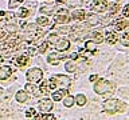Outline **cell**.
I'll use <instances>...</instances> for the list:
<instances>
[{"label":"cell","mask_w":129,"mask_h":120,"mask_svg":"<svg viewBox=\"0 0 129 120\" xmlns=\"http://www.w3.org/2000/svg\"><path fill=\"white\" fill-rule=\"evenodd\" d=\"M108 10H109V12H110V15H116L117 12H118V10H120V4H117V3H109L108 4Z\"/></svg>","instance_id":"cell-25"},{"label":"cell","mask_w":129,"mask_h":120,"mask_svg":"<svg viewBox=\"0 0 129 120\" xmlns=\"http://www.w3.org/2000/svg\"><path fill=\"white\" fill-rule=\"evenodd\" d=\"M54 8H55V4H50V6H46V7L40 8V12H42L43 15H51L52 11H54Z\"/></svg>","instance_id":"cell-26"},{"label":"cell","mask_w":129,"mask_h":120,"mask_svg":"<svg viewBox=\"0 0 129 120\" xmlns=\"http://www.w3.org/2000/svg\"><path fill=\"white\" fill-rule=\"evenodd\" d=\"M128 106L121 100L117 99H109L104 102V110L108 112V114H116V112H124L126 111Z\"/></svg>","instance_id":"cell-1"},{"label":"cell","mask_w":129,"mask_h":120,"mask_svg":"<svg viewBox=\"0 0 129 120\" xmlns=\"http://www.w3.org/2000/svg\"><path fill=\"white\" fill-rule=\"evenodd\" d=\"M3 94V88H0V95H2Z\"/></svg>","instance_id":"cell-40"},{"label":"cell","mask_w":129,"mask_h":120,"mask_svg":"<svg viewBox=\"0 0 129 120\" xmlns=\"http://www.w3.org/2000/svg\"><path fill=\"white\" fill-rule=\"evenodd\" d=\"M70 20V16H69V11L64 10V8H60L58 10V12L54 16V23L56 24H66Z\"/></svg>","instance_id":"cell-4"},{"label":"cell","mask_w":129,"mask_h":120,"mask_svg":"<svg viewBox=\"0 0 129 120\" xmlns=\"http://www.w3.org/2000/svg\"><path fill=\"white\" fill-rule=\"evenodd\" d=\"M128 26H129V23H128L126 19H120V20H117V22L114 23V30L116 31H122Z\"/></svg>","instance_id":"cell-18"},{"label":"cell","mask_w":129,"mask_h":120,"mask_svg":"<svg viewBox=\"0 0 129 120\" xmlns=\"http://www.w3.org/2000/svg\"><path fill=\"white\" fill-rule=\"evenodd\" d=\"M35 119H48V120H54V119H55V116H54V115H51V114H47V112H43L42 115H38Z\"/></svg>","instance_id":"cell-32"},{"label":"cell","mask_w":129,"mask_h":120,"mask_svg":"<svg viewBox=\"0 0 129 120\" xmlns=\"http://www.w3.org/2000/svg\"><path fill=\"white\" fill-rule=\"evenodd\" d=\"M66 58V55L63 54V51H59V52H52V54L48 55L47 58V62L50 64H58L60 60H63Z\"/></svg>","instance_id":"cell-9"},{"label":"cell","mask_w":129,"mask_h":120,"mask_svg":"<svg viewBox=\"0 0 129 120\" xmlns=\"http://www.w3.org/2000/svg\"><path fill=\"white\" fill-rule=\"evenodd\" d=\"M54 44H55V48L58 51L64 52V51H67L69 48H70V42H69L67 39H64V38H56Z\"/></svg>","instance_id":"cell-7"},{"label":"cell","mask_w":129,"mask_h":120,"mask_svg":"<svg viewBox=\"0 0 129 120\" xmlns=\"http://www.w3.org/2000/svg\"><path fill=\"white\" fill-rule=\"evenodd\" d=\"M91 38H93V42H95V43H102L104 42V38L100 32H91Z\"/></svg>","instance_id":"cell-31"},{"label":"cell","mask_w":129,"mask_h":120,"mask_svg":"<svg viewBox=\"0 0 129 120\" xmlns=\"http://www.w3.org/2000/svg\"><path fill=\"white\" fill-rule=\"evenodd\" d=\"M27 80L31 83H39L40 80L43 79V71L40 68H31V70L27 71Z\"/></svg>","instance_id":"cell-3"},{"label":"cell","mask_w":129,"mask_h":120,"mask_svg":"<svg viewBox=\"0 0 129 120\" xmlns=\"http://www.w3.org/2000/svg\"><path fill=\"white\" fill-rule=\"evenodd\" d=\"M64 3H66L69 7H73V8L82 6V0H64Z\"/></svg>","instance_id":"cell-28"},{"label":"cell","mask_w":129,"mask_h":120,"mask_svg":"<svg viewBox=\"0 0 129 120\" xmlns=\"http://www.w3.org/2000/svg\"><path fill=\"white\" fill-rule=\"evenodd\" d=\"M106 40L109 44H116L118 40V35L116 31H106Z\"/></svg>","instance_id":"cell-17"},{"label":"cell","mask_w":129,"mask_h":120,"mask_svg":"<svg viewBox=\"0 0 129 120\" xmlns=\"http://www.w3.org/2000/svg\"><path fill=\"white\" fill-rule=\"evenodd\" d=\"M28 60H30V58H28V55H19L18 58L15 59V64L19 67H24L28 64Z\"/></svg>","instance_id":"cell-16"},{"label":"cell","mask_w":129,"mask_h":120,"mask_svg":"<svg viewBox=\"0 0 129 120\" xmlns=\"http://www.w3.org/2000/svg\"><path fill=\"white\" fill-rule=\"evenodd\" d=\"M120 42H121V44H122V46L129 47V27L125 28V32H124L122 35H121Z\"/></svg>","instance_id":"cell-20"},{"label":"cell","mask_w":129,"mask_h":120,"mask_svg":"<svg viewBox=\"0 0 129 120\" xmlns=\"http://www.w3.org/2000/svg\"><path fill=\"white\" fill-rule=\"evenodd\" d=\"M51 79L56 83V86H62V88H69L71 84V79L69 76H64V75H55Z\"/></svg>","instance_id":"cell-6"},{"label":"cell","mask_w":129,"mask_h":120,"mask_svg":"<svg viewBox=\"0 0 129 120\" xmlns=\"http://www.w3.org/2000/svg\"><path fill=\"white\" fill-rule=\"evenodd\" d=\"M75 103L78 104V106H85L86 104V96L85 95H82V94H79V95H77L75 96Z\"/></svg>","instance_id":"cell-27"},{"label":"cell","mask_w":129,"mask_h":120,"mask_svg":"<svg viewBox=\"0 0 129 120\" xmlns=\"http://www.w3.org/2000/svg\"><path fill=\"white\" fill-rule=\"evenodd\" d=\"M64 68H66L67 72H75V60H67L66 63H64Z\"/></svg>","instance_id":"cell-23"},{"label":"cell","mask_w":129,"mask_h":120,"mask_svg":"<svg viewBox=\"0 0 129 120\" xmlns=\"http://www.w3.org/2000/svg\"><path fill=\"white\" fill-rule=\"evenodd\" d=\"M24 90H26L27 94H31V95H34V96H40L42 95V92L38 91V88H36L34 84H31V83H28L24 86Z\"/></svg>","instance_id":"cell-15"},{"label":"cell","mask_w":129,"mask_h":120,"mask_svg":"<svg viewBox=\"0 0 129 120\" xmlns=\"http://www.w3.org/2000/svg\"><path fill=\"white\" fill-rule=\"evenodd\" d=\"M97 79H98V78H97V75H91L90 78H89V80H90V82H95Z\"/></svg>","instance_id":"cell-38"},{"label":"cell","mask_w":129,"mask_h":120,"mask_svg":"<svg viewBox=\"0 0 129 120\" xmlns=\"http://www.w3.org/2000/svg\"><path fill=\"white\" fill-rule=\"evenodd\" d=\"M55 88H56V83L52 79H50V80H43L39 90L42 94H47V92H50L51 90H55Z\"/></svg>","instance_id":"cell-8"},{"label":"cell","mask_w":129,"mask_h":120,"mask_svg":"<svg viewBox=\"0 0 129 120\" xmlns=\"http://www.w3.org/2000/svg\"><path fill=\"white\" fill-rule=\"evenodd\" d=\"M15 98H16V100H18L19 103H26L28 100V95H27L26 91H18L16 95H15Z\"/></svg>","instance_id":"cell-21"},{"label":"cell","mask_w":129,"mask_h":120,"mask_svg":"<svg viewBox=\"0 0 129 120\" xmlns=\"http://www.w3.org/2000/svg\"><path fill=\"white\" fill-rule=\"evenodd\" d=\"M14 72V68L10 66H0V80H6Z\"/></svg>","instance_id":"cell-12"},{"label":"cell","mask_w":129,"mask_h":120,"mask_svg":"<svg viewBox=\"0 0 129 120\" xmlns=\"http://www.w3.org/2000/svg\"><path fill=\"white\" fill-rule=\"evenodd\" d=\"M3 62V58H0V63H2Z\"/></svg>","instance_id":"cell-41"},{"label":"cell","mask_w":129,"mask_h":120,"mask_svg":"<svg viewBox=\"0 0 129 120\" xmlns=\"http://www.w3.org/2000/svg\"><path fill=\"white\" fill-rule=\"evenodd\" d=\"M116 2L118 3V4H124L125 2H126V0H116Z\"/></svg>","instance_id":"cell-39"},{"label":"cell","mask_w":129,"mask_h":120,"mask_svg":"<svg viewBox=\"0 0 129 120\" xmlns=\"http://www.w3.org/2000/svg\"><path fill=\"white\" fill-rule=\"evenodd\" d=\"M36 24L39 27H46V26H48V19L46 16H40V18L36 19Z\"/></svg>","instance_id":"cell-29"},{"label":"cell","mask_w":129,"mask_h":120,"mask_svg":"<svg viewBox=\"0 0 129 120\" xmlns=\"http://www.w3.org/2000/svg\"><path fill=\"white\" fill-rule=\"evenodd\" d=\"M14 20H15V14H12V12L0 11V26H3V24L14 23Z\"/></svg>","instance_id":"cell-10"},{"label":"cell","mask_w":129,"mask_h":120,"mask_svg":"<svg viewBox=\"0 0 129 120\" xmlns=\"http://www.w3.org/2000/svg\"><path fill=\"white\" fill-rule=\"evenodd\" d=\"M69 58H70V59H73V60H77V59L79 58V54H77V52H73V54H70V55H69Z\"/></svg>","instance_id":"cell-37"},{"label":"cell","mask_w":129,"mask_h":120,"mask_svg":"<svg viewBox=\"0 0 129 120\" xmlns=\"http://www.w3.org/2000/svg\"><path fill=\"white\" fill-rule=\"evenodd\" d=\"M63 103H64V107L70 108V107H73V104L75 103V98L74 96H70V95H66L63 99Z\"/></svg>","instance_id":"cell-24"},{"label":"cell","mask_w":129,"mask_h":120,"mask_svg":"<svg viewBox=\"0 0 129 120\" xmlns=\"http://www.w3.org/2000/svg\"><path fill=\"white\" fill-rule=\"evenodd\" d=\"M69 94L67 88H62V90H58L55 92H52V100L54 102H59V100H63V98Z\"/></svg>","instance_id":"cell-13"},{"label":"cell","mask_w":129,"mask_h":120,"mask_svg":"<svg viewBox=\"0 0 129 120\" xmlns=\"http://www.w3.org/2000/svg\"><path fill=\"white\" fill-rule=\"evenodd\" d=\"M122 16L125 19H129V4H126V6L124 7V10H122Z\"/></svg>","instance_id":"cell-36"},{"label":"cell","mask_w":129,"mask_h":120,"mask_svg":"<svg viewBox=\"0 0 129 120\" xmlns=\"http://www.w3.org/2000/svg\"><path fill=\"white\" fill-rule=\"evenodd\" d=\"M85 50L89 51L91 55L95 54V52H97V44H95V42H93V40H87V42L85 43Z\"/></svg>","instance_id":"cell-19"},{"label":"cell","mask_w":129,"mask_h":120,"mask_svg":"<svg viewBox=\"0 0 129 120\" xmlns=\"http://www.w3.org/2000/svg\"><path fill=\"white\" fill-rule=\"evenodd\" d=\"M18 16H19V18H22V19L27 18V16H28V10H27V8H22V10L19 11Z\"/></svg>","instance_id":"cell-35"},{"label":"cell","mask_w":129,"mask_h":120,"mask_svg":"<svg viewBox=\"0 0 129 120\" xmlns=\"http://www.w3.org/2000/svg\"><path fill=\"white\" fill-rule=\"evenodd\" d=\"M36 116H38V115H36V111L34 110V108H28V110L26 111V118H36Z\"/></svg>","instance_id":"cell-33"},{"label":"cell","mask_w":129,"mask_h":120,"mask_svg":"<svg viewBox=\"0 0 129 120\" xmlns=\"http://www.w3.org/2000/svg\"><path fill=\"white\" fill-rule=\"evenodd\" d=\"M108 2L106 0H91L90 8L97 14H101V12H105L108 10Z\"/></svg>","instance_id":"cell-5"},{"label":"cell","mask_w":129,"mask_h":120,"mask_svg":"<svg viewBox=\"0 0 129 120\" xmlns=\"http://www.w3.org/2000/svg\"><path fill=\"white\" fill-rule=\"evenodd\" d=\"M52 107H54V103H52L51 99H43L39 102V108L42 112H50L52 110Z\"/></svg>","instance_id":"cell-11"},{"label":"cell","mask_w":129,"mask_h":120,"mask_svg":"<svg viewBox=\"0 0 129 120\" xmlns=\"http://www.w3.org/2000/svg\"><path fill=\"white\" fill-rule=\"evenodd\" d=\"M85 16H86V12L83 10H75L71 14L70 19H73L74 22H81V20H85Z\"/></svg>","instance_id":"cell-14"},{"label":"cell","mask_w":129,"mask_h":120,"mask_svg":"<svg viewBox=\"0 0 129 120\" xmlns=\"http://www.w3.org/2000/svg\"><path fill=\"white\" fill-rule=\"evenodd\" d=\"M24 0H10V3H8V8L10 10H14V8H18L20 4H23Z\"/></svg>","instance_id":"cell-30"},{"label":"cell","mask_w":129,"mask_h":120,"mask_svg":"<svg viewBox=\"0 0 129 120\" xmlns=\"http://www.w3.org/2000/svg\"><path fill=\"white\" fill-rule=\"evenodd\" d=\"M47 48H48V42H43V43L39 46V48H38L39 54H44V52L47 51Z\"/></svg>","instance_id":"cell-34"},{"label":"cell","mask_w":129,"mask_h":120,"mask_svg":"<svg viewBox=\"0 0 129 120\" xmlns=\"http://www.w3.org/2000/svg\"><path fill=\"white\" fill-rule=\"evenodd\" d=\"M94 91L100 95L106 96V95H112L114 90H113V86H112V83L109 82V80L100 79V80H97L95 84H94Z\"/></svg>","instance_id":"cell-2"},{"label":"cell","mask_w":129,"mask_h":120,"mask_svg":"<svg viewBox=\"0 0 129 120\" xmlns=\"http://www.w3.org/2000/svg\"><path fill=\"white\" fill-rule=\"evenodd\" d=\"M85 19H86V22H87L89 26H95V24L98 23L97 15H94V14H86V16H85Z\"/></svg>","instance_id":"cell-22"}]
</instances>
